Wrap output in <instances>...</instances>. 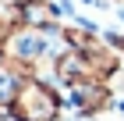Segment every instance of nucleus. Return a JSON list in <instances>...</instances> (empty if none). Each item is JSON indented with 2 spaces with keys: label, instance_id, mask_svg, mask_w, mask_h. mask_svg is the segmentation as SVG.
I'll use <instances>...</instances> for the list:
<instances>
[{
  "label": "nucleus",
  "instance_id": "f257e3e1",
  "mask_svg": "<svg viewBox=\"0 0 124 121\" xmlns=\"http://www.w3.org/2000/svg\"><path fill=\"white\" fill-rule=\"evenodd\" d=\"M7 107H11V114H14L18 121H53L60 114L57 93H53L43 78H36V75L21 78L18 93H14V100H11Z\"/></svg>",
  "mask_w": 124,
  "mask_h": 121
},
{
  "label": "nucleus",
  "instance_id": "7ed1b4c3",
  "mask_svg": "<svg viewBox=\"0 0 124 121\" xmlns=\"http://www.w3.org/2000/svg\"><path fill=\"white\" fill-rule=\"evenodd\" d=\"M18 85H21V78H18L14 71H0V107H7V103L14 100Z\"/></svg>",
  "mask_w": 124,
  "mask_h": 121
},
{
  "label": "nucleus",
  "instance_id": "f03ea898",
  "mask_svg": "<svg viewBox=\"0 0 124 121\" xmlns=\"http://www.w3.org/2000/svg\"><path fill=\"white\" fill-rule=\"evenodd\" d=\"M18 21L25 28H53L57 11L46 0H25V4H18Z\"/></svg>",
  "mask_w": 124,
  "mask_h": 121
},
{
  "label": "nucleus",
  "instance_id": "20e7f679",
  "mask_svg": "<svg viewBox=\"0 0 124 121\" xmlns=\"http://www.w3.org/2000/svg\"><path fill=\"white\" fill-rule=\"evenodd\" d=\"M11 32H14V25L0 18V47H4V43H7V39H11Z\"/></svg>",
  "mask_w": 124,
  "mask_h": 121
},
{
  "label": "nucleus",
  "instance_id": "423d86ee",
  "mask_svg": "<svg viewBox=\"0 0 124 121\" xmlns=\"http://www.w3.org/2000/svg\"><path fill=\"white\" fill-rule=\"evenodd\" d=\"M85 4H99V7H103V0H85Z\"/></svg>",
  "mask_w": 124,
  "mask_h": 121
},
{
  "label": "nucleus",
  "instance_id": "39448f33",
  "mask_svg": "<svg viewBox=\"0 0 124 121\" xmlns=\"http://www.w3.org/2000/svg\"><path fill=\"white\" fill-rule=\"evenodd\" d=\"M4 4H14V7H18V4H25V0H4Z\"/></svg>",
  "mask_w": 124,
  "mask_h": 121
}]
</instances>
